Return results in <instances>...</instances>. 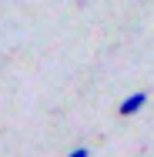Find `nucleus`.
Listing matches in <instances>:
<instances>
[{
	"mask_svg": "<svg viewBox=\"0 0 154 157\" xmlns=\"http://www.w3.org/2000/svg\"><path fill=\"white\" fill-rule=\"evenodd\" d=\"M144 104H148V94H144V90H134V94H127V97L121 100L117 114H121V117H134V114H137Z\"/></svg>",
	"mask_w": 154,
	"mask_h": 157,
	"instance_id": "f257e3e1",
	"label": "nucleus"
},
{
	"mask_svg": "<svg viewBox=\"0 0 154 157\" xmlns=\"http://www.w3.org/2000/svg\"><path fill=\"white\" fill-rule=\"evenodd\" d=\"M91 154H94L91 147H84V144H77V147H70V154H67V157H91Z\"/></svg>",
	"mask_w": 154,
	"mask_h": 157,
	"instance_id": "f03ea898",
	"label": "nucleus"
}]
</instances>
